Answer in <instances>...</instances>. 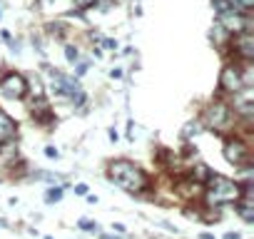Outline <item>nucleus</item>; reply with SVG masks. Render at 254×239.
<instances>
[{"label": "nucleus", "mask_w": 254, "mask_h": 239, "mask_svg": "<svg viewBox=\"0 0 254 239\" xmlns=\"http://www.w3.org/2000/svg\"><path fill=\"white\" fill-rule=\"evenodd\" d=\"M237 204V212H239V217L244 219V222H254V202H252V197H244V202H234Z\"/></svg>", "instance_id": "nucleus-9"}, {"label": "nucleus", "mask_w": 254, "mask_h": 239, "mask_svg": "<svg viewBox=\"0 0 254 239\" xmlns=\"http://www.w3.org/2000/svg\"><path fill=\"white\" fill-rule=\"evenodd\" d=\"M77 227H80V229H97V224H95V222H90V219H80V222H77Z\"/></svg>", "instance_id": "nucleus-15"}, {"label": "nucleus", "mask_w": 254, "mask_h": 239, "mask_svg": "<svg viewBox=\"0 0 254 239\" xmlns=\"http://www.w3.org/2000/svg\"><path fill=\"white\" fill-rule=\"evenodd\" d=\"M209 177V167H204V165H197L194 170H192V182H204Z\"/></svg>", "instance_id": "nucleus-11"}, {"label": "nucleus", "mask_w": 254, "mask_h": 239, "mask_svg": "<svg viewBox=\"0 0 254 239\" xmlns=\"http://www.w3.org/2000/svg\"><path fill=\"white\" fill-rule=\"evenodd\" d=\"M75 192H77V194H87V187H85V184H77Z\"/></svg>", "instance_id": "nucleus-19"}, {"label": "nucleus", "mask_w": 254, "mask_h": 239, "mask_svg": "<svg viewBox=\"0 0 254 239\" xmlns=\"http://www.w3.org/2000/svg\"><path fill=\"white\" fill-rule=\"evenodd\" d=\"M60 199H63V187H53V189L45 192V202H48V204H55V202H60Z\"/></svg>", "instance_id": "nucleus-12"}, {"label": "nucleus", "mask_w": 254, "mask_h": 239, "mask_svg": "<svg viewBox=\"0 0 254 239\" xmlns=\"http://www.w3.org/2000/svg\"><path fill=\"white\" fill-rule=\"evenodd\" d=\"M112 77H115V80H117V77H122V70H120V67H115V70H112Z\"/></svg>", "instance_id": "nucleus-21"}, {"label": "nucleus", "mask_w": 254, "mask_h": 239, "mask_svg": "<svg viewBox=\"0 0 254 239\" xmlns=\"http://www.w3.org/2000/svg\"><path fill=\"white\" fill-rule=\"evenodd\" d=\"M15 132H18V125L13 122V117H10L8 112L0 110V145L10 142V140L15 137Z\"/></svg>", "instance_id": "nucleus-8"}, {"label": "nucleus", "mask_w": 254, "mask_h": 239, "mask_svg": "<svg viewBox=\"0 0 254 239\" xmlns=\"http://www.w3.org/2000/svg\"><path fill=\"white\" fill-rule=\"evenodd\" d=\"M224 239H242V234L239 232H229V234H224Z\"/></svg>", "instance_id": "nucleus-18"}, {"label": "nucleus", "mask_w": 254, "mask_h": 239, "mask_svg": "<svg viewBox=\"0 0 254 239\" xmlns=\"http://www.w3.org/2000/svg\"><path fill=\"white\" fill-rule=\"evenodd\" d=\"M204 197H207V204H212V207L232 204V202L242 199V184L224 175L209 172V177L204 179Z\"/></svg>", "instance_id": "nucleus-2"}, {"label": "nucleus", "mask_w": 254, "mask_h": 239, "mask_svg": "<svg viewBox=\"0 0 254 239\" xmlns=\"http://www.w3.org/2000/svg\"><path fill=\"white\" fill-rule=\"evenodd\" d=\"M65 55H67V60H70V62H77V48L67 45V48H65Z\"/></svg>", "instance_id": "nucleus-13"}, {"label": "nucleus", "mask_w": 254, "mask_h": 239, "mask_svg": "<svg viewBox=\"0 0 254 239\" xmlns=\"http://www.w3.org/2000/svg\"><path fill=\"white\" fill-rule=\"evenodd\" d=\"M212 3H214V8H217V13H219V15L232 13V10H239V8L234 5V0H212Z\"/></svg>", "instance_id": "nucleus-10"}, {"label": "nucleus", "mask_w": 254, "mask_h": 239, "mask_svg": "<svg viewBox=\"0 0 254 239\" xmlns=\"http://www.w3.org/2000/svg\"><path fill=\"white\" fill-rule=\"evenodd\" d=\"M204 125L212 127L214 132H229L232 125H234V112L229 110V105L214 102V105L204 112Z\"/></svg>", "instance_id": "nucleus-3"}, {"label": "nucleus", "mask_w": 254, "mask_h": 239, "mask_svg": "<svg viewBox=\"0 0 254 239\" xmlns=\"http://www.w3.org/2000/svg\"><path fill=\"white\" fill-rule=\"evenodd\" d=\"M0 92L10 100H20V97L28 95V80L18 72H5L0 77Z\"/></svg>", "instance_id": "nucleus-5"}, {"label": "nucleus", "mask_w": 254, "mask_h": 239, "mask_svg": "<svg viewBox=\"0 0 254 239\" xmlns=\"http://www.w3.org/2000/svg\"><path fill=\"white\" fill-rule=\"evenodd\" d=\"M95 5V0H75V8H90Z\"/></svg>", "instance_id": "nucleus-17"}, {"label": "nucleus", "mask_w": 254, "mask_h": 239, "mask_svg": "<svg viewBox=\"0 0 254 239\" xmlns=\"http://www.w3.org/2000/svg\"><path fill=\"white\" fill-rule=\"evenodd\" d=\"M45 155H48V157H50V160H58V157H60V152H58V150H55V147H50V145H48V147H45Z\"/></svg>", "instance_id": "nucleus-16"}, {"label": "nucleus", "mask_w": 254, "mask_h": 239, "mask_svg": "<svg viewBox=\"0 0 254 239\" xmlns=\"http://www.w3.org/2000/svg\"><path fill=\"white\" fill-rule=\"evenodd\" d=\"M234 55L244 62L254 58V35L252 33H237L234 35Z\"/></svg>", "instance_id": "nucleus-7"}, {"label": "nucleus", "mask_w": 254, "mask_h": 239, "mask_svg": "<svg viewBox=\"0 0 254 239\" xmlns=\"http://www.w3.org/2000/svg\"><path fill=\"white\" fill-rule=\"evenodd\" d=\"M105 48H112V50H115V48H117V43H115V40H105Z\"/></svg>", "instance_id": "nucleus-20"}, {"label": "nucleus", "mask_w": 254, "mask_h": 239, "mask_svg": "<svg viewBox=\"0 0 254 239\" xmlns=\"http://www.w3.org/2000/svg\"><path fill=\"white\" fill-rule=\"evenodd\" d=\"M224 160L234 167H244L249 165V147L244 140L239 137H227L224 140Z\"/></svg>", "instance_id": "nucleus-4"}, {"label": "nucleus", "mask_w": 254, "mask_h": 239, "mask_svg": "<svg viewBox=\"0 0 254 239\" xmlns=\"http://www.w3.org/2000/svg\"><path fill=\"white\" fill-rule=\"evenodd\" d=\"M234 5L242 8V10H249V8L254 5V0H234Z\"/></svg>", "instance_id": "nucleus-14"}, {"label": "nucleus", "mask_w": 254, "mask_h": 239, "mask_svg": "<svg viewBox=\"0 0 254 239\" xmlns=\"http://www.w3.org/2000/svg\"><path fill=\"white\" fill-rule=\"evenodd\" d=\"M249 82V72H244V70H239L237 65H227L224 70H222V77H219V85H222V90L224 92H232V95H237L244 85Z\"/></svg>", "instance_id": "nucleus-6"}, {"label": "nucleus", "mask_w": 254, "mask_h": 239, "mask_svg": "<svg viewBox=\"0 0 254 239\" xmlns=\"http://www.w3.org/2000/svg\"><path fill=\"white\" fill-rule=\"evenodd\" d=\"M110 179L122 187L125 192H132V194H140L145 189H150V177L145 170H140L137 165L127 162V160H117L110 165Z\"/></svg>", "instance_id": "nucleus-1"}, {"label": "nucleus", "mask_w": 254, "mask_h": 239, "mask_svg": "<svg viewBox=\"0 0 254 239\" xmlns=\"http://www.w3.org/2000/svg\"><path fill=\"white\" fill-rule=\"evenodd\" d=\"M102 239H120V237H110V234H102Z\"/></svg>", "instance_id": "nucleus-22"}]
</instances>
